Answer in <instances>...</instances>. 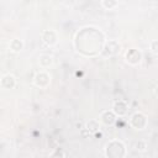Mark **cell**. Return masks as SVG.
<instances>
[{"instance_id":"cell-12","label":"cell","mask_w":158,"mask_h":158,"mask_svg":"<svg viewBox=\"0 0 158 158\" xmlns=\"http://www.w3.org/2000/svg\"><path fill=\"white\" fill-rule=\"evenodd\" d=\"M149 47H151V51H152V53H154V54H158V40H156V41H152Z\"/></svg>"},{"instance_id":"cell-1","label":"cell","mask_w":158,"mask_h":158,"mask_svg":"<svg viewBox=\"0 0 158 158\" xmlns=\"http://www.w3.org/2000/svg\"><path fill=\"white\" fill-rule=\"evenodd\" d=\"M131 125L136 128V130H143L147 125V118L141 112H136L135 115H132L131 117Z\"/></svg>"},{"instance_id":"cell-10","label":"cell","mask_w":158,"mask_h":158,"mask_svg":"<svg viewBox=\"0 0 158 158\" xmlns=\"http://www.w3.org/2000/svg\"><path fill=\"white\" fill-rule=\"evenodd\" d=\"M40 65L41 67H43V68H47V67H49L51 64H52V62H53V58L49 56V54H42V56H40Z\"/></svg>"},{"instance_id":"cell-16","label":"cell","mask_w":158,"mask_h":158,"mask_svg":"<svg viewBox=\"0 0 158 158\" xmlns=\"http://www.w3.org/2000/svg\"><path fill=\"white\" fill-rule=\"evenodd\" d=\"M101 136H102V133H101V132H99V133H98V132H95V137H96V138H100Z\"/></svg>"},{"instance_id":"cell-3","label":"cell","mask_w":158,"mask_h":158,"mask_svg":"<svg viewBox=\"0 0 158 158\" xmlns=\"http://www.w3.org/2000/svg\"><path fill=\"white\" fill-rule=\"evenodd\" d=\"M126 59H127V62H128L130 64H137V63L141 62L142 54H141V52H139L138 49L132 48V49H130V51L126 53Z\"/></svg>"},{"instance_id":"cell-14","label":"cell","mask_w":158,"mask_h":158,"mask_svg":"<svg viewBox=\"0 0 158 158\" xmlns=\"http://www.w3.org/2000/svg\"><path fill=\"white\" fill-rule=\"evenodd\" d=\"M90 133H91V132H90V131H89L86 127H85V128H80V136H81L83 138L89 137V136H90Z\"/></svg>"},{"instance_id":"cell-8","label":"cell","mask_w":158,"mask_h":158,"mask_svg":"<svg viewBox=\"0 0 158 158\" xmlns=\"http://www.w3.org/2000/svg\"><path fill=\"white\" fill-rule=\"evenodd\" d=\"M9 48H10L12 52H20V51H22V48H23V42H22L21 40L14 38V40L10 41Z\"/></svg>"},{"instance_id":"cell-13","label":"cell","mask_w":158,"mask_h":158,"mask_svg":"<svg viewBox=\"0 0 158 158\" xmlns=\"http://www.w3.org/2000/svg\"><path fill=\"white\" fill-rule=\"evenodd\" d=\"M135 148H136L137 151H144V149L147 148L146 142H143V141H138V142L135 144Z\"/></svg>"},{"instance_id":"cell-11","label":"cell","mask_w":158,"mask_h":158,"mask_svg":"<svg viewBox=\"0 0 158 158\" xmlns=\"http://www.w3.org/2000/svg\"><path fill=\"white\" fill-rule=\"evenodd\" d=\"M101 4H102V6H104L105 9L111 10V9H115L118 2H117V0H102Z\"/></svg>"},{"instance_id":"cell-5","label":"cell","mask_w":158,"mask_h":158,"mask_svg":"<svg viewBox=\"0 0 158 158\" xmlns=\"http://www.w3.org/2000/svg\"><path fill=\"white\" fill-rule=\"evenodd\" d=\"M35 84L40 88H46L49 84V75L44 72L37 73L36 77H35Z\"/></svg>"},{"instance_id":"cell-17","label":"cell","mask_w":158,"mask_h":158,"mask_svg":"<svg viewBox=\"0 0 158 158\" xmlns=\"http://www.w3.org/2000/svg\"><path fill=\"white\" fill-rule=\"evenodd\" d=\"M156 95H157V96H158V86H157V88H156Z\"/></svg>"},{"instance_id":"cell-6","label":"cell","mask_w":158,"mask_h":158,"mask_svg":"<svg viewBox=\"0 0 158 158\" xmlns=\"http://www.w3.org/2000/svg\"><path fill=\"white\" fill-rule=\"evenodd\" d=\"M112 111L116 114V116H123L126 112H127V105L125 101L122 100H118L114 104V107H112Z\"/></svg>"},{"instance_id":"cell-7","label":"cell","mask_w":158,"mask_h":158,"mask_svg":"<svg viewBox=\"0 0 158 158\" xmlns=\"http://www.w3.org/2000/svg\"><path fill=\"white\" fill-rule=\"evenodd\" d=\"M15 85H16V80H15L14 75L7 74V75L2 77V79H1V88H4V89H12Z\"/></svg>"},{"instance_id":"cell-9","label":"cell","mask_w":158,"mask_h":158,"mask_svg":"<svg viewBox=\"0 0 158 158\" xmlns=\"http://www.w3.org/2000/svg\"><path fill=\"white\" fill-rule=\"evenodd\" d=\"M85 127L91 132V133H95V132H98L99 130H100V123H99V121L98 120H89L88 122H86V125H85Z\"/></svg>"},{"instance_id":"cell-2","label":"cell","mask_w":158,"mask_h":158,"mask_svg":"<svg viewBox=\"0 0 158 158\" xmlns=\"http://www.w3.org/2000/svg\"><path fill=\"white\" fill-rule=\"evenodd\" d=\"M42 41L47 44V46H54L58 41L57 33L53 30H46L42 33Z\"/></svg>"},{"instance_id":"cell-15","label":"cell","mask_w":158,"mask_h":158,"mask_svg":"<svg viewBox=\"0 0 158 158\" xmlns=\"http://www.w3.org/2000/svg\"><path fill=\"white\" fill-rule=\"evenodd\" d=\"M52 156H53V157H56V156H62V157H65L67 154H65L64 152H62V151H59V149H58V151H57L56 153H53Z\"/></svg>"},{"instance_id":"cell-4","label":"cell","mask_w":158,"mask_h":158,"mask_svg":"<svg viewBox=\"0 0 158 158\" xmlns=\"http://www.w3.org/2000/svg\"><path fill=\"white\" fill-rule=\"evenodd\" d=\"M100 118H101V122H102L104 125H106V126H111V125H114V123L116 122V114H115L114 111H109V110H106V111L101 112Z\"/></svg>"}]
</instances>
